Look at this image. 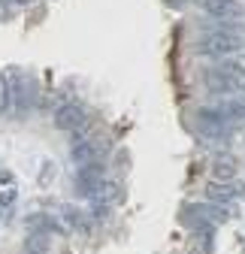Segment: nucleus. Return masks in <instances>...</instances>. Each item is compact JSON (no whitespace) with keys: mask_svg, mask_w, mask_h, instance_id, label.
I'll return each instance as SVG.
<instances>
[{"mask_svg":"<svg viewBox=\"0 0 245 254\" xmlns=\"http://www.w3.org/2000/svg\"><path fill=\"white\" fill-rule=\"evenodd\" d=\"M239 49H242V34H236V30H206L197 43V52L212 58H227L236 55Z\"/></svg>","mask_w":245,"mask_h":254,"instance_id":"1","label":"nucleus"},{"mask_svg":"<svg viewBox=\"0 0 245 254\" xmlns=\"http://www.w3.org/2000/svg\"><path fill=\"white\" fill-rule=\"evenodd\" d=\"M206 88L212 94H224V97H245V73L227 70V67H212L206 70Z\"/></svg>","mask_w":245,"mask_h":254,"instance_id":"2","label":"nucleus"},{"mask_svg":"<svg viewBox=\"0 0 245 254\" xmlns=\"http://www.w3.org/2000/svg\"><path fill=\"white\" fill-rule=\"evenodd\" d=\"M103 151H106V142H103L100 136L79 139V142H73V148H70V161H73L76 170H79V167H85V164L100 161V154H103Z\"/></svg>","mask_w":245,"mask_h":254,"instance_id":"3","label":"nucleus"},{"mask_svg":"<svg viewBox=\"0 0 245 254\" xmlns=\"http://www.w3.org/2000/svg\"><path fill=\"white\" fill-rule=\"evenodd\" d=\"M9 88H12V109L15 112H27V106H34V82L24 73L12 70L9 73Z\"/></svg>","mask_w":245,"mask_h":254,"instance_id":"4","label":"nucleus"},{"mask_svg":"<svg viewBox=\"0 0 245 254\" xmlns=\"http://www.w3.org/2000/svg\"><path fill=\"white\" fill-rule=\"evenodd\" d=\"M82 124H88V115L79 103H61L55 109V127L58 130H79Z\"/></svg>","mask_w":245,"mask_h":254,"instance_id":"5","label":"nucleus"},{"mask_svg":"<svg viewBox=\"0 0 245 254\" xmlns=\"http://www.w3.org/2000/svg\"><path fill=\"white\" fill-rule=\"evenodd\" d=\"M200 9L209 15V18H239L242 15V3L239 0H197Z\"/></svg>","mask_w":245,"mask_h":254,"instance_id":"6","label":"nucleus"},{"mask_svg":"<svg viewBox=\"0 0 245 254\" xmlns=\"http://www.w3.org/2000/svg\"><path fill=\"white\" fill-rule=\"evenodd\" d=\"M88 197L94 206H109V203H118L121 200V185L112 182V179H100L94 188L88 190Z\"/></svg>","mask_w":245,"mask_h":254,"instance_id":"7","label":"nucleus"},{"mask_svg":"<svg viewBox=\"0 0 245 254\" xmlns=\"http://www.w3.org/2000/svg\"><path fill=\"white\" fill-rule=\"evenodd\" d=\"M239 194H242V188H239L236 182H218V179H212V182L206 185V197H209L212 203H221V206L233 203Z\"/></svg>","mask_w":245,"mask_h":254,"instance_id":"8","label":"nucleus"},{"mask_svg":"<svg viewBox=\"0 0 245 254\" xmlns=\"http://www.w3.org/2000/svg\"><path fill=\"white\" fill-rule=\"evenodd\" d=\"M212 176H215L218 182H233L236 179V161L233 157H215V164H212Z\"/></svg>","mask_w":245,"mask_h":254,"instance_id":"9","label":"nucleus"},{"mask_svg":"<svg viewBox=\"0 0 245 254\" xmlns=\"http://www.w3.org/2000/svg\"><path fill=\"white\" fill-rule=\"evenodd\" d=\"M188 212H194V215L203 218V221H227V218H230V212H227L221 203H215V206H191Z\"/></svg>","mask_w":245,"mask_h":254,"instance_id":"10","label":"nucleus"},{"mask_svg":"<svg viewBox=\"0 0 245 254\" xmlns=\"http://www.w3.org/2000/svg\"><path fill=\"white\" fill-rule=\"evenodd\" d=\"M64 215V224L70 227V230H79V233H91V221L79 212V209H64L61 212Z\"/></svg>","mask_w":245,"mask_h":254,"instance_id":"11","label":"nucleus"},{"mask_svg":"<svg viewBox=\"0 0 245 254\" xmlns=\"http://www.w3.org/2000/svg\"><path fill=\"white\" fill-rule=\"evenodd\" d=\"M218 109L224 112V118H227L230 124L245 121V103H242V100H221V103H218Z\"/></svg>","mask_w":245,"mask_h":254,"instance_id":"12","label":"nucleus"},{"mask_svg":"<svg viewBox=\"0 0 245 254\" xmlns=\"http://www.w3.org/2000/svg\"><path fill=\"white\" fill-rule=\"evenodd\" d=\"M6 109H12V88H9V76L0 73V115Z\"/></svg>","mask_w":245,"mask_h":254,"instance_id":"13","label":"nucleus"},{"mask_svg":"<svg viewBox=\"0 0 245 254\" xmlns=\"http://www.w3.org/2000/svg\"><path fill=\"white\" fill-rule=\"evenodd\" d=\"M46 251H49V236L46 233L27 236V254H46Z\"/></svg>","mask_w":245,"mask_h":254,"instance_id":"14","label":"nucleus"},{"mask_svg":"<svg viewBox=\"0 0 245 254\" xmlns=\"http://www.w3.org/2000/svg\"><path fill=\"white\" fill-rule=\"evenodd\" d=\"M227 70H236V73H245V55H227V61L221 64Z\"/></svg>","mask_w":245,"mask_h":254,"instance_id":"15","label":"nucleus"},{"mask_svg":"<svg viewBox=\"0 0 245 254\" xmlns=\"http://www.w3.org/2000/svg\"><path fill=\"white\" fill-rule=\"evenodd\" d=\"M15 200V190H6V194H0V206H3V203H12Z\"/></svg>","mask_w":245,"mask_h":254,"instance_id":"16","label":"nucleus"},{"mask_svg":"<svg viewBox=\"0 0 245 254\" xmlns=\"http://www.w3.org/2000/svg\"><path fill=\"white\" fill-rule=\"evenodd\" d=\"M12 3H34V0H12Z\"/></svg>","mask_w":245,"mask_h":254,"instance_id":"17","label":"nucleus"},{"mask_svg":"<svg viewBox=\"0 0 245 254\" xmlns=\"http://www.w3.org/2000/svg\"><path fill=\"white\" fill-rule=\"evenodd\" d=\"M0 3H6V0H0Z\"/></svg>","mask_w":245,"mask_h":254,"instance_id":"18","label":"nucleus"}]
</instances>
